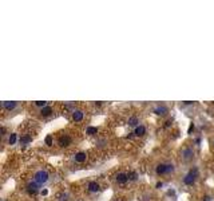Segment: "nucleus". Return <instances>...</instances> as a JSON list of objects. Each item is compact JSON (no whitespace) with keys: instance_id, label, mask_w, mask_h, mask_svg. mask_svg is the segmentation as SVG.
I'll return each instance as SVG.
<instances>
[{"instance_id":"nucleus-1","label":"nucleus","mask_w":214,"mask_h":201,"mask_svg":"<svg viewBox=\"0 0 214 201\" xmlns=\"http://www.w3.org/2000/svg\"><path fill=\"white\" fill-rule=\"evenodd\" d=\"M175 170V166L173 164H159L155 168V173L158 176H163V174H170Z\"/></svg>"},{"instance_id":"nucleus-2","label":"nucleus","mask_w":214,"mask_h":201,"mask_svg":"<svg viewBox=\"0 0 214 201\" xmlns=\"http://www.w3.org/2000/svg\"><path fill=\"white\" fill-rule=\"evenodd\" d=\"M48 178H50L48 172H47V170H43V169L38 170V172H36V173L34 174V180H35V182H38L39 185L46 184V182L48 181Z\"/></svg>"},{"instance_id":"nucleus-3","label":"nucleus","mask_w":214,"mask_h":201,"mask_svg":"<svg viewBox=\"0 0 214 201\" xmlns=\"http://www.w3.org/2000/svg\"><path fill=\"white\" fill-rule=\"evenodd\" d=\"M197 177H198V169L197 168H193V169L183 177V184L185 185H194L195 181H197Z\"/></svg>"},{"instance_id":"nucleus-4","label":"nucleus","mask_w":214,"mask_h":201,"mask_svg":"<svg viewBox=\"0 0 214 201\" xmlns=\"http://www.w3.org/2000/svg\"><path fill=\"white\" fill-rule=\"evenodd\" d=\"M181 157H182V160H185V161H190L194 157L193 149H190V148L182 149V152H181Z\"/></svg>"},{"instance_id":"nucleus-5","label":"nucleus","mask_w":214,"mask_h":201,"mask_svg":"<svg viewBox=\"0 0 214 201\" xmlns=\"http://www.w3.org/2000/svg\"><path fill=\"white\" fill-rule=\"evenodd\" d=\"M153 113L155 115H158V117H163V115H166L169 113V109L166 107V106H163V105H159V106H155V107H154Z\"/></svg>"},{"instance_id":"nucleus-6","label":"nucleus","mask_w":214,"mask_h":201,"mask_svg":"<svg viewBox=\"0 0 214 201\" xmlns=\"http://www.w3.org/2000/svg\"><path fill=\"white\" fill-rule=\"evenodd\" d=\"M27 192L29 193V195H36V193L39 192V184L38 182H29V184L27 185Z\"/></svg>"},{"instance_id":"nucleus-7","label":"nucleus","mask_w":214,"mask_h":201,"mask_svg":"<svg viewBox=\"0 0 214 201\" xmlns=\"http://www.w3.org/2000/svg\"><path fill=\"white\" fill-rule=\"evenodd\" d=\"M87 189H88V192H91V193H98L101 191V185H99L97 181H91V182H88Z\"/></svg>"},{"instance_id":"nucleus-8","label":"nucleus","mask_w":214,"mask_h":201,"mask_svg":"<svg viewBox=\"0 0 214 201\" xmlns=\"http://www.w3.org/2000/svg\"><path fill=\"white\" fill-rule=\"evenodd\" d=\"M16 106H17V102H15V101H4L3 102V107L6 109V110H13V109H16Z\"/></svg>"},{"instance_id":"nucleus-9","label":"nucleus","mask_w":214,"mask_h":201,"mask_svg":"<svg viewBox=\"0 0 214 201\" xmlns=\"http://www.w3.org/2000/svg\"><path fill=\"white\" fill-rule=\"evenodd\" d=\"M145 134H146V127L143 125H139L134 129V136H136V137H143Z\"/></svg>"},{"instance_id":"nucleus-10","label":"nucleus","mask_w":214,"mask_h":201,"mask_svg":"<svg viewBox=\"0 0 214 201\" xmlns=\"http://www.w3.org/2000/svg\"><path fill=\"white\" fill-rule=\"evenodd\" d=\"M59 146H62V148H64V146H68L70 144H71V138H70L68 136H62L60 138H59Z\"/></svg>"},{"instance_id":"nucleus-11","label":"nucleus","mask_w":214,"mask_h":201,"mask_svg":"<svg viewBox=\"0 0 214 201\" xmlns=\"http://www.w3.org/2000/svg\"><path fill=\"white\" fill-rule=\"evenodd\" d=\"M83 117H84V113L82 110H75V111H72V119L75 121V122H80V121L83 119Z\"/></svg>"},{"instance_id":"nucleus-12","label":"nucleus","mask_w":214,"mask_h":201,"mask_svg":"<svg viewBox=\"0 0 214 201\" xmlns=\"http://www.w3.org/2000/svg\"><path fill=\"white\" fill-rule=\"evenodd\" d=\"M115 180H117L118 184H126V182L128 181V177H127L126 173H118Z\"/></svg>"},{"instance_id":"nucleus-13","label":"nucleus","mask_w":214,"mask_h":201,"mask_svg":"<svg viewBox=\"0 0 214 201\" xmlns=\"http://www.w3.org/2000/svg\"><path fill=\"white\" fill-rule=\"evenodd\" d=\"M74 158H75L76 162L82 164V162H84V161L87 160V154H86V153H84V152H79V153H76Z\"/></svg>"},{"instance_id":"nucleus-14","label":"nucleus","mask_w":214,"mask_h":201,"mask_svg":"<svg viewBox=\"0 0 214 201\" xmlns=\"http://www.w3.org/2000/svg\"><path fill=\"white\" fill-rule=\"evenodd\" d=\"M40 114L43 117H50L52 114V107H51V106H46V107H43L42 110H40Z\"/></svg>"},{"instance_id":"nucleus-15","label":"nucleus","mask_w":214,"mask_h":201,"mask_svg":"<svg viewBox=\"0 0 214 201\" xmlns=\"http://www.w3.org/2000/svg\"><path fill=\"white\" fill-rule=\"evenodd\" d=\"M128 126H131V127H136V126H139V119H138V117H130L128 118Z\"/></svg>"},{"instance_id":"nucleus-16","label":"nucleus","mask_w":214,"mask_h":201,"mask_svg":"<svg viewBox=\"0 0 214 201\" xmlns=\"http://www.w3.org/2000/svg\"><path fill=\"white\" fill-rule=\"evenodd\" d=\"M97 133H98V127L95 126H88L86 129V134H88V136H95Z\"/></svg>"},{"instance_id":"nucleus-17","label":"nucleus","mask_w":214,"mask_h":201,"mask_svg":"<svg viewBox=\"0 0 214 201\" xmlns=\"http://www.w3.org/2000/svg\"><path fill=\"white\" fill-rule=\"evenodd\" d=\"M127 177H128V181H136L138 180V173L136 172H128Z\"/></svg>"},{"instance_id":"nucleus-18","label":"nucleus","mask_w":214,"mask_h":201,"mask_svg":"<svg viewBox=\"0 0 214 201\" xmlns=\"http://www.w3.org/2000/svg\"><path fill=\"white\" fill-rule=\"evenodd\" d=\"M29 142H32V137H29V136H23L20 138L21 145H27V144H29Z\"/></svg>"},{"instance_id":"nucleus-19","label":"nucleus","mask_w":214,"mask_h":201,"mask_svg":"<svg viewBox=\"0 0 214 201\" xmlns=\"http://www.w3.org/2000/svg\"><path fill=\"white\" fill-rule=\"evenodd\" d=\"M16 140H17L16 133H12V134L10 136V138H8V144H10V145H15V144H16Z\"/></svg>"},{"instance_id":"nucleus-20","label":"nucleus","mask_w":214,"mask_h":201,"mask_svg":"<svg viewBox=\"0 0 214 201\" xmlns=\"http://www.w3.org/2000/svg\"><path fill=\"white\" fill-rule=\"evenodd\" d=\"M58 199H59V201H68V195L67 193H59Z\"/></svg>"},{"instance_id":"nucleus-21","label":"nucleus","mask_w":214,"mask_h":201,"mask_svg":"<svg viewBox=\"0 0 214 201\" xmlns=\"http://www.w3.org/2000/svg\"><path fill=\"white\" fill-rule=\"evenodd\" d=\"M35 105L38 106V107H42V109H43V107H46V106H48L46 101H38V102H35Z\"/></svg>"},{"instance_id":"nucleus-22","label":"nucleus","mask_w":214,"mask_h":201,"mask_svg":"<svg viewBox=\"0 0 214 201\" xmlns=\"http://www.w3.org/2000/svg\"><path fill=\"white\" fill-rule=\"evenodd\" d=\"M52 142H54V140H52V136H47V137H46V145L51 146V145H52Z\"/></svg>"},{"instance_id":"nucleus-23","label":"nucleus","mask_w":214,"mask_h":201,"mask_svg":"<svg viewBox=\"0 0 214 201\" xmlns=\"http://www.w3.org/2000/svg\"><path fill=\"white\" fill-rule=\"evenodd\" d=\"M195 129V126H194V123H190V126H189V129H187V134H191L194 131Z\"/></svg>"},{"instance_id":"nucleus-24","label":"nucleus","mask_w":214,"mask_h":201,"mask_svg":"<svg viewBox=\"0 0 214 201\" xmlns=\"http://www.w3.org/2000/svg\"><path fill=\"white\" fill-rule=\"evenodd\" d=\"M74 105H75V103H66V107H67V109H72V111H75L76 109L74 107Z\"/></svg>"},{"instance_id":"nucleus-25","label":"nucleus","mask_w":214,"mask_h":201,"mask_svg":"<svg viewBox=\"0 0 214 201\" xmlns=\"http://www.w3.org/2000/svg\"><path fill=\"white\" fill-rule=\"evenodd\" d=\"M202 201H212V197H210L209 195H205L204 197H202Z\"/></svg>"},{"instance_id":"nucleus-26","label":"nucleus","mask_w":214,"mask_h":201,"mask_svg":"<svg viewBox=\"0 0 214 201\" xmlns=\"http://www.w3.org/2000/svg\"><path fill=\"white\" fill-rule=\"evenodd\" d=\"M0 133H2V136H6V127L4 126L0 127Z\"/></svg>"},{"instance_id":"nucleus-27","label":"nucleus","mask_w":214,"mask_h":201,"mask_svg":"<svg viewBox=\"0 0 214 201\" xmlns=\"http://www.w3.org/2000/svg\"><path fill=\"white\" fill-rule=\"evenodd\" d=\"M42 195H43V196H47V195H48V191H47V189H43V191H42Z\"/></svg>"},{"instance_id":"nucleus-28","label":"nucleus","mask_w":214,"mask_h":201,"mask_svg":"<svg viewBox=\"0 0 214 201\" xmlns=\"http://www.w3.org/2000/svg\"><path fill=\"white\" fill-rule=\"evenodd\" d=\"M155 186H157L158 189H161L162 186H163V184H162V182H157V185H155Z\"/></svg>"},{"instance_id":"nucleus-29","label":"nucleus","mask_w":214,"mask_h":201,"mask_svg":"<svg viewBox=\"0 0 214 201\" xmlns=\"http://www.w3.org/2000/svg\"><path fill=\"white\" fill-rule=\"evenodd\" d=\"M171 122H173V121H167V122H166V123H165V127H169V126H170V125H171Z\"/></svg>"},{"instance_id":"nucleus-30","label":"nucleus","mask_w":214,"mask_h":201,"mask_svg":"<svg viewBox=\"0 0 214 201\" xmlns=\"http://www.w3.org/2000/svg\"><path fill=\"white\" fill-rule=\"evenodd\" d=\"M183 103H185V105H193L194 102H191V101H185V102H183Z\"/></svg>"}]
</instances>
